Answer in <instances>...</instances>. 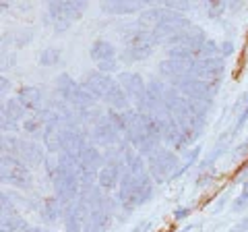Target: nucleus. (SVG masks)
I'll use <instances>...</instances> for the list:
<instances>
[{"mask_svg": "<svg viewBox=\"0 0 248 232\" xmlns=\"http://www.w3.org/2000/svg\"><path fill=\"white\" fill-rule=\"evenodd\" d=\"M246 151H248V141H244L242 145H238V148H236V156H244Z\"/></svg>", "mask_w": 248, "mask_h": 232, "instance_id": "obj_44", "label": "nucleus"}, {"mask_svg": "<svg viewBox=\"0 0 248 232\" xmlns=\"http://www.w3.org/2000/svg\"><path fill=\"white\" fill-rule=\"evenodd\" d=\"M205 42H207V35H205L203 29L197 27V25H192L190 29H186V32L178 33V35H174V37H170L168 40V44L172 46V48L192 50V52H197V56H199V50L203 48Z\"/></svg>", "mask_w": 248, "mask_h": 232, "instance_id": "obj_9", "label": "nucleus"}, {"mask_svg": "<svg viewBox=\"0 0 248 232\" xmlns=\"http://www.w3.org/2000/svg\"><path fill=\"white\" fill-rule=\"evenodd\" d=\"M238 116H236V125H234V129H232V135H236V133H240V129L244 127V122L248 120V91L238 99Z\"/></svg>", "mask_w": 248, "mask_h": 232, "instance_id": "obj_27", "label": "nucleus"}, {"mask_svg": "<svg viewBox=\"0 0 248 232\" xmlns=\"http://www.w3.org/2000/svg\"><path fill=\"white\" fill-rule=\"evenodd\" d=\"M89 56L95 60V63H108V60H116V48L114 44L106 42V40H97L91 44L89 48Z\"/></svg>", "mask_w": 248, "mask_h": 232, "instance_id": "obj_21", "label": "nucleus"}, {"mask_svg": "<svg viewBox=\"0 0 248 232\" xmlns=\"http://www.w3.org/2000/svg\"><path fill=\"white\" fill-rule=\"evenodd\" d=\"M87 9V2L83 0H64V2H50L48 4V23L52 21H77L81 19V15Z\"/></svg>", "mask_w": 248, "mask_h": 232, "instance_id": "obj_8", "label": "nucleus"}, {"mask_svg": "<svg viewBox=\"0 0 248 232\" xmlns=\"http://www.w3.org/2000/svg\"><path fill=\"white\" fill-rule=\"evenodd\" d=\"M93 141L97 145H106V148H112L116 143H122L120 141V131L114 127V122L108 118V114L104 116L102 120L93 127Z\"/></svg>", "mask_w": 248, "mask_h": 232, "instance_id": "obj_12", "label": "nucleus"}, {"mask_svg": "<svg viewBox=\"0 0 248 232\" xmlns=\"http://www.w3.org/2000/svg\"><path fill=\"white\" fill-rule=\"evenodd\" d=\"M219 48H221V54L223 56H230V54H234V44L232 42H223V44H219Z\"/></svg>", "mask_w": 248, "mask_h": 232, "instance_id": "obj_42", "label": "nucleus"}, {"mask_svg": "<svg viewBox=\"0 0 248 232\" xmlns=\"http://www.w3.org/2000/svg\"><path fill=\"white\" fill-rule=\"evenodd\" d=\"M122 166H116V164H106L102 170H99V179H97V184L99 189L104 191H112L116 184H120L122 181Z\"/></svg>", "mask_w": 248, "mask_h": 232, "instance_id": "obj_19", "label": "nucleus"}, {"mask_svg": "<svg viewBox=\"0 0 248 232\" xmlns=\"http://www.w3.org/2000/svg\"><path fill=\"white\" fill-rule=\"evenodd\" d=\"M192 23L190 19H186L182 13H176V11H170V9H164L161 13V19L159 23L153 27V35L157 37V42H168L170 37H174L178 33L186 32V29H190Z\"/></svg>", "mask_w": 248, "mask_h": 232, "instance_id": "obj_6", "label": "nucleus"}, {"mask_svg": "<svg viewBox=\"0 0 248 232\" xmlns=\"http://www.w3.org/2000/svg\"><path fill=\"white\" fill-rule=\"evenodd\" d=\"M108 118L114 122V127L118 129L120 133L126 135V131H128V110L118 112V110H110V108H108Z\"/></svg>", "mask_w": 248, "mask_h": 232, "instance_id": "obj_28", "label": "nucleus"}, {"mask_svg": "<svg viewBox=\"0 0 248 232\" xmlns=\"http://www.w3.org/2000/svg\"><path fill=\"white\" fill-rule=\"evenodd\" d=\"M174 87L188 99H213V96L219 91V81H205V79H197V77H186V79L174 83Z\"/></svg>", "mask_w": 248, "mask_h": 232, "instance_id": "obj_7", "label": "nucleus"}, {"mask_svg": "<svg viewBox=\"0 0 248 232\" xmlns=\"http://www.w3.org/2000/svg\"><path fill=\"white\" fill-rule=\"evenodd\" d=\"M161 125H164V143L170 145L174 149H184L188 145V139L182 133V129L178 127V122L174 120V116L170 118H159Z\"/></svg>", "mask_w": 248, "mask_h": 232, "instance_id": "obj_15", "label": "nucleus"}, {"mask_svg": "<svg viewBox=\"0 0 248 232\" xmlns=\"http://www.w3.org/2000/svg\"><path fill=\"white\" fill-rule=\"evenodd\" d=\"M201 156V148H195V149H190L188 153H186V160L182 162V166H180V170H178V172L174 174V179H178V176H180V174H184L186 172V170H188L192 164H195V162H197V158Z\"/></svg>", "mask_w": 248, "mask_h": 232, "instance_id": "obj_35", "label": "nucleus"}, {"mask_svg": "<svg viewBox=\"0 0 248 232\" xmlns=\"http://www.w3.org/2000/svg\"><path fill=\"white\" fill-rule=\"evenodd\" d=\"M17 99L21 102V106L25 110H33V112H42L44 110V94L40 87L35 85H27V87H21L17 91Z\"/></svg>", "mask_w": 248, "mask_h": 232, "instance_id": "obj_16", "label": "nucleus"}, {"mask_svg": "<svg viewBox=\"0 0 248 232\" xmlns=\"http://www.w3.org/2000/svg\"><path fill=\"white\" fill-rule=\"evenodd\" d=\"M104 102L108 104V108L110 110H118V112H126L128 110V96L124 94V89H122V85L116 81L114 85H112V89L108 91V96L104 98Z\"/></svg>", "mask_w": 248, "mask_h": 232, "instance_id": "obj_20", "label": "nucleus"}, {"mask_svg": "<svg viewBox=\"0 0 248 232\" xmlns=\"http://www.w3.org/2000/svg\"><path fill=\"white\" fill-rule=\"evenodd\" d=\"M219 54H221L219 44H215L213 40H207L203 44V48L199 50V58H217Z\"/></svg>", "mask_w": 248, "mask_h": 232, "instance_id": "obj_32", "label": "nucleus"}, {"mask_svg": "<svg viewBox=\"0 0 248 232\" xmlns=\"http://www.w3.org/2000/svg\"><path fill=\"white\" fill-rule=\"evenodd\" d=\"M168 58H172V60H182V63H195V60H199L197 52L186 50V48H170V50H168Z\"/></svg>", "mask_w": 248, "mask_h": 232, "instance_id": "obj_29", "label": "nucleus"}, {"mask_svg": "<svg viewBox=\"0 0 248 232\" xmlns=\"http://www.w3.org/2000/svg\"><path fill=\"white\" fill-rule=\"evenodd\" d=\"M161 13H164V6L161 9H157V6H153V9H145L143 13H141V17H139V23H155L157 25L159 23V19H161Z\"/></svg>", "mask_w": 248, "mask_h": 232, "instance_id": "obj_33", "label": "nucleus"}, {"mask_svg": "<svg viewBox=\"0 0 248 232\" xmlns=\"http://www.w3.org/2000/svg\"><path fill=\"white\" fill-rule=\"evenodd\" d=\"M223 71H226V63H223L221 56H217V58H199L195 63L192 77H197V79H205V81H219Z\"/></svg>", "mask_w": 248, "mask_h": 232, "instance_id": "obj_10", "label": "nucleus"}, {"mask_svg": "<svg viewBox=\"0 0 248 232\" xmlns=\"http://www.w3.org/2000/svg\"><path fill=\"white\" fill-rule=\"evenodd\" d=\"M0 91H2V94H6V91L11 89V79H6V77H2V79H0Z\"/></svg>", "mask_w": 248, "mask_h": 232, "instance_id": "obj_43", "label": "nucleus"}, {"mask_svg": "<svg viewBox=\"0 0 248 232\" xmlns=\"http://www.w3.org/2000/svg\"><path fill=\"white\" fill-rule=\"evenodd\" d=\"M197 63V60H195ZM195 63H182V60H161L159 63V75L166 77V79L178 83L180 79H186V77H192V71H195Z\"/></svg>", "mask_w": 248, "mask_h": 232, "instance_id": "obj_11", "label": "nucleus"}, {"mask_svg": "<svg viewBox=\"0 0 248 232\" xmlns=\"http://www.w3.org/2000/svg\"><path fill=\"white\" fill-rule=\"evenodd\" d=\"M153 195V179L151 174H143V176H133L126 170L122 174L120 181V203L124 205V210L130 212L137 205H143L151 199Z\"/></svg>", "mask_w": 248, "mask_h": 232, "instance_id": "obj_1", "label": "nucleus"}, {"mask_svg": "<svg viewBox=\"0 0 248 232\" xmlns=\"http://www.w3.org/2000/svg\"><path fill=\"white\" fill-rule=\"evenodd\" d=\"M31 37H33V32H31V29H27V32H21V33H19V37L15 40V44H17V48H23L25 44L31 42Z\"/></svg>", "mask_w": 248, "mask_h": 232, "instance_id": "obj_39", "label": "nucleus"}, {"mask_svg": "<svg viewBox=\"0 0 248 232\" xmlns=\"http://www.w3.org/2000/svg\"><path fill=\"white\" fill-rule=\"evenodd\" d=\"M164 9L176 11V13H184V11H192V4L190 2H166Z\"/></svg>", "mask_w": 248, "mask_h": 232, "instance_id": "obj_37", "label": "nucleus"}, {"mask_svg": "<svg viewBox=\"0 0 248 232\" xmlns=\"http://www.w3.org/2000/svg\"><path fill=\"white\" fill-rule=\"evenodd\" d=\"M87 215H89V212L85 210V205L81 203V201H75V203L66 205V210H64V230L66 232H83Z\"/></svg>", "mask_w": 248, "mask_h": 232, "instance_id": "obj_14", "label": "nucleus"}, {"mask_svg": "<svg viewBox=\"0 0 248 232\" xmlns=\"http://www.w3.org/2000/svg\"><path fill=\"white\" fill-rule=\"evenodd\" d=\"M77 87H79V83H75V79L68 73H60L56 77V91H58V96L62 98V102L68 104V99L73 98Z\"/></svg>", "mask_w": 248, "mask_h": 232, "instance_id": "obj_23", "label": "nucleus"}, {"mask_svg": "<svg viewBox=\"0 0 248 232\" xmlns=\"http://www.w3.org/2000/svg\"><path fill=\"white\" fill-rule=\"evenodd\" d=\"M116 81L122 85L124 94H126L130 102L135 104V110L147 114V85L143 81V77L139 73H133V71H124L118 75Z\"/></svg>", "mask_w": 248, "mask_h": 232, "instance_id": "obj_5", "label": "nucleus"}, {"mask_svg": "<svg viewBox=\"0 0 248 232\" xmlns=\"http://www.w3.org/2000/svg\"><path fill=\"white\" fill-rule=\"evenodd\" d=\"M116 81L112 79L110 75H106V73H99V71H93V73H87L85 75V81L81 83L85 89L91 91L95 98H106L108 96V91L112 89V85Z\"/></svg>", "mask_w": 248, "mask_h": 232, "instance_id": "obj_13", "label": "nucleus"}, {"mask_svg": "<svg viewBox=\"0 0 248 232\" xmlns=\"http://www.w3.org/2000/svg\"><path fill=\"white\" fill-rule=\"evenodd\" d=\"M170 112H172L174 120L178 122V127L182 129V133L186 135V139H188V143H195L197 139L201 137V133H203L205 129V120L199 118V116L192 112L190 108V99L180 96L176 99V104L170 108Z\"/></svg>", "mask_w": 248, "mask_h": 232, "instance_id": "obj_2", "label": "nucleus"}, {"mask_svg": "<svg viewBox=\"0 0 248 232\" xmlns=\"http://www.w3.org/2000/svg\"><path fill=\"white\" fill-rule=\"evenodd\" d=\"M21 127H23V131H25L29 137H33V139H40L46 133V122L40 118V114L27 116V118L21 122Z\"/></svg>", "mask_w": 248, "mask_h": 232, "instance_id": "obj_24", "label": "nucleus"}, {"mask_svg": "<svg viewBox=\"0 0 248 232\" xmlns=\"http://www.w3.org/2000/svg\"><path fill=\"white\" fill-rule=\"evenodd\" d=\"M42 215L48 222H56L62 215V201L58 197H48L42 203Z\"/></svg>", "mask_w": 248, "mask_h": 232, "instance_id": "obj_25", "label": "nucleus"}, {"mask_svg": "<svg viewBox=\"0 0 248 232\" xmlns=\"http://www.w3.org/2000/svg\"><path fill=\"white\" fill-rule=\"evenodd\" d=\"M205 9H207V15L211 19H219L223 13H226L228 9V4L226 2H221V0H211V2H207L205 4Z\"/></svg>", "mask_w": 248, "mask_h": 232, "instance_id": "obj_34", "label": "nucleus"}, {"mask_svg": "<svg viewBox=\"0 0 248 232\" xmlns=\"http://www.w3.org/2000/svg\"><path fill=\"white\" fill-rule=\"evenodd\" d=\"M40 65L42 66H56L60 63V50L56 48H46L42 54H40Z\"/></svg>", "mask_w": 248, "mask_h": 232, "instance_id": "obj_30", "label": "nucleus"}, {"mask_svg": "<svg viewBox=\"0 0 248 232\" xmlns=\"http://www.w3.org/2000/svg\"><path fill=\"white\" fill-rule=\"evenodd\" d=\"M97 71H99V73H106V75L118 71V60H108V63H99V65H97Z\"/></svg>", "mask_w": 248, "mask_h": 232, "instance_id": "obj_38", "label": "nucleus"}, {"mask_svg": "<svg viewBox=\"0 0 248 232\" xmlns=\"http://www.w3.org/2000/svg\"><path fill=\"white\" fill-rule=\"evenodd\" d=\"M147 228H149V222H143V224H139V226H135L130 232H145Z\"/></svg>", "mask_w": 248, "mask_h": 232, "instance_id": "obj_45", "label": "nucleus"}, {"mask_svg": "<svg viewBox=\"0 0 248 232\" xmlns=\"http://www.w3.org/2000/svg\"><path fill=\"white\" fill-rule=\"evenodd\" d=\"M246 203H248V181L242 184V193H240V195H238V199H236V203H234V210H236V212L244 210V207H246Z\"/></svg>", "mask_w": 248, "mask_h": 232, "instance_id": "obj_36", "label": "nucleus"}, {"mask_svg": "<svg viewBox=\"0 0 248 232\" xmlns=\"http://www.w3.org/2000/svg\"><path fill=\"white\" fill-rule=\"evenodd\" d=\"M211 106H213V99H190V108H192V112H195L199 118H203L205 120V116L207 112L211 110Z\"/></svg>", "mask_w": 248, "mask_h": 232, "instance_id": "obj_31", "label": "nucleus"}, {"mask_svg": "<svg viewBox=\"0 0 248 232\" xmlns=\"http://www.w3.org/2000/svg\"><path fill=\"white\" fill-rule=\"evenodd\" d=\"M110 207H102V210H93L89 212L87 220H85L83 232H106L110 226Z\"/></svg>", "mask_w": 248, "mask_h": 232, "instance_id": "obj_18", "label": "nucleus"}, {"mask_svg": "<svg viewBox=\"0 0 248 232\" xmlns=\"http://www.w3.org/2000/svg\"><path fill=\"white\" fill-rule=\"evenodd\" d=\"M71 27V21H54V32L56 33H62Z\"/></svg>", "mask_w": 248, "mask_h": 232, "instance_id": "obj_41", "label": "nucleus"}, {"mask_svg": "<svg viewBox=\"0 0 248 232\" xmlns=\"http://www.w3.org/2000/svg\"><path fill=\"white\" fill-rule=\"evenodd\" d=\"M79 160H81V166H87V168L102 170L106 166V158L102 156V151H97V148H93V145H85L79 153Z\"/></svg>", "mask_w": 248, "mask_h": 232, "instance_id": "obj_22", "label": "nucleus"}, {"mask_svg": "<svg viewBox=\"0 0 248 232\" xmlns=\"http://www.w3.org/2000/svg\"><path fill=\"white\" fill-rule=\"evenodd\" d=\"M17 230H29L25 220L19 218L17 214L2 215V220H0V232H17Z\"/></svg>", "mask_w": 248, "mask_h": 232, "instance_id": "obj_26", "label": "nucleus"}, {"mask_svg": "<svg viewBox=\"0 0 248 232\" xmlns=\"http://www.w3.org/2000/svg\"><path fill=\"white\" fill-rule=\"evenodd\" d=\"M0 176H2V182H9L17 189H31L33 184V176H31V170L23 160L15 158V156H2V164H0Z\"/></svg>", "mask_w": 248, "mask_h": 232, "instance_id": "obj_4", "label": "nucleus"}, {"mask_svg": "<svg viewBox=\"0 0 248 232\" xmlns=\"http://www.w3.org/2000/svg\"><path fill=\"white\" fill-rule=\"evenodd\" d=\"M29 232H50V230H42V228H31Z\"/></svg>", "mask_w": 248, "mask_h": 232, "instance_id": "obj_46", "label": "nucleus"}, {"mask_svg": "<svg viewBox=\"0 0 248 232\" xmlns=\"http://www.w3.org/2000/svg\"><path fill=\"white\" fill-rule=\"evenodd\" d=\"M180 160L174 151L170 149H157L153 156L147 158V168H149V174L153 182L164 184L166 181L174 179V174L180 170Z\"/></svg>", "mask_w": 248, "mask_h": 232, "instance_id": "obj_3", "label": "nucleus"}, {"mask_svg": "<svg viewBox=\"0 0 248 232\" xmlns=\"http://www.w3.org/2000/svg\"><path fill=\"white\" fill-rule=\"evenodd\" d=\"M190 215V207H178V210L174 212V220H184Z\"/></svg>", "mask_w": 248, "mask_h": 232, "instance_id": "obj_40", "label": "nucleus"}, {"mask_svg": "<svg viewBox=\"0 0 248 232\" xmlns=\"http://www.w3.org/2000/svg\"><path fill=\"white\" fill-rule=\"evenodd\" d=\"M102 11L108 15H135L145 11V2H137V0H110V2H102Z\"/></svg>", "mask_w": 248, "mask_h": 232, "instance_id": "obj_17", "label": "nucleus"}]
</instances>
